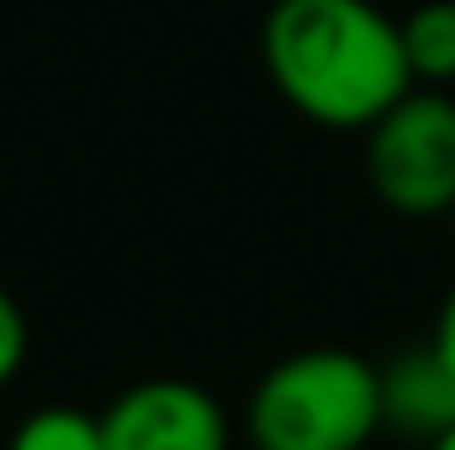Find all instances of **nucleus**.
Masks as SVG:
<instances>
[{"label": "nucleus", "instance_id": "nucleus-11", "mask_svg": "<svg viewBox=\"0 0 455 450\" xmlns=\"http://www.w3.org/2000/svg\"><path fill=\"white\" fill-rule=\"evenodd\" d=\"M451 233H455V207H451Z\"/></svg>", "mask_w": 455, "mask_h": 450}, {"label": "nucleus", "instance_id": "nucleus-4", "mask_svg": "<svg viewBox=\"0 0 455 450\" xmlns=\"http://www.w3.org/2000/svg\"><path fill=\"white\" fill-rule=\"evenodd\" d=\"M101 435L107 450H228V419L196 382L154 376L101 414Z\"/></svg>", "mask_w": 455, "mask_h": 450}, {"label": "nucleus", "instance_id": "nucleus-6", "mask_svg": "<svg viewBox=\"0 0 455 450\" xmlns=\"http://www.w3.org/2000/svg\"><path fill=\"white\" fill-rule=\"evenodd\" d=\"M403 53L413 69V85L445 91L455 85V0H424L403 16Z\"/></svg>", "mask_w": 455, "mask_h": 450}, {"label": "nucleus", "instance_id": "nucleus-2", "mask_svg": "<svg viewBox=\"0 0 455 450\" xmlns=\"http://www.w3.org/2000/svg\"><path fill=\"white\" fill-rule=\"evenodd\" d=\"M381 435V371L355 350H302L249 398L254 450H365Z\"/></svg>", "mask_w": 455, "mask_h": 450}, {"label": "nucleus", "instance_id": "nucleus-5", "mask_svg": "<svg viewBox=\"0 0 455 450\" xmlns=\"http://www.w3.org/2000/svg\"><path fill=\"white\" fill-rule=\"evenodd\" d=\"M455 424V376L445 360L429 350L397 355L381 371V430H397L403 440L435 446Z\"/></svg>", "mask_w": 455, "mask_h": 450}, {"label": "nucleus", "instance_id": "nucleus-7", "mask_svg": "<svg viewBox=\"0 0 455 450\" xmlns=\"http://www.w3.org/2000/svg\"><path fill=\"white\" fill-rule=\"evenodd\" d=\"M5 450H107L101 435V414H80V408H37L16 424Z\"/></svg>", "mask_w": 455, "mask_h": 450}, {"label": "nucleus", "instance_id": "nucleus-10", "mask_svg": "<svg viewBox=\"0 0 455 450\" xmlns=\"http://www.w3.org/2000/svg\"><path fill=\"white\" fill-rule=\"evenodd\" d=\"M424 450H455V424L440 435V440H435V446H424Z\"/></svg>", "mask_w": 455, "mask_h": 450}, {"label": "nucleus", "instance_id": "nucleus-9", "mask_svg": "<svg viewBox=\"0 0 455 450\" xmlns=\"http://www.w3.org/2000/svg\"><path fill=\"white\" fill-rule=\"evenodd\" d=\"M429 344H435V355L445 360V371L455 376V292L445 297V308H440V324H435V339H429Z\"/></svg>", "mask_w": 455, "mask_h": 450}, {"label": "nucleus", "instance_id": "nucleus-8", "mask_svg": "<svg viewBox=\"0 0 455 450\" xmlns=\"http://www.w3.org/2000/svg\"><path fill=\"white\" fill-rule=\"evenodd\" d=\"M21 360H27V318H21V308L0 292V387L21 371Z\"/></svg>", "mask_w": 455, "mask_h": 450}, {"label": "nucleus", "instance_id": "nucleus-3", "mask_svg": "<svg viewBox=\"0 0 455 450\" xmlns=\"http://www.w3.org/2000/svg\"><path fill=\"white\" fill-rule=\"evenodd\" d=\"M371 191L397 218H451L455 207V96L413 85L365 127Z\"/></svg>", "mask_w": 455, "mask_h": 450}, {"label": "nucleus", "instance_id": "nucleus-1", "mask_svg": "<svg viewBox=\"0 0 455 450\" xmlns=\"http://www.w3.org/2000/svg\"><path fill=\"white\" fill-rule=\"evenodd\" d=\"M265 69L307 122L339 133H365L413 91L403 21L376 0H275Z\"/></svg>", "mask_w": 455, "mask_h": 450}]
</instances>
